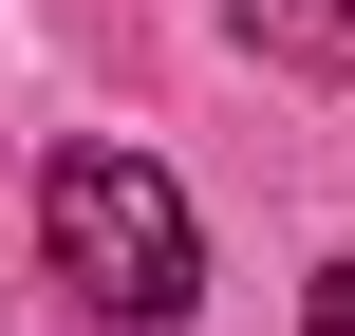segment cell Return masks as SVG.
Masks as SVG:
<instances>
[{
  "instance_id": "cell-1",
  "label": "cell",
  "mask_w": 355,
  "mask_h": 336,
  "mask_svg": "<svg viewBox=\"0 0 355 336\" xmlns=\"http://www.w3.org/2000/svg\"><path fill=\"white\" fill-rule=\"evenodd\" d=\"M37 243H56V281L94 299V318H131V336H168L187 318V206H168V168L150 150H56L37 168Z\"/></svg>"
},
{
  "instance_id": "cell-2",
  "label": "cell",
  "mask_w": 355,
  "mask_h": 336,
  "mask_svg": "<svg viewBox=\"0 0 355 336\" xmlns=\"http://www.w3.org/2000/svg\"><path fill=\"white\" fill-rule=\"evenodd\" d=\"M243 37L281 75H355V0H243Z\"/></svg>"
},
{
  "instance_id": "cell-3",
  "label": "cell",
  "mask_w": 355,
  "mask_h": 336,
  "mask_svg": "<svg viewBox=\"0 0 355 336\" xmlns=\"http://www.w3.org/2000/svg\"><path fill=\"white\" fill-rule=\"evenodd\" d=\"M318 336H355V243H337V281H318Z\"/></svg>"
}]
</instances>
